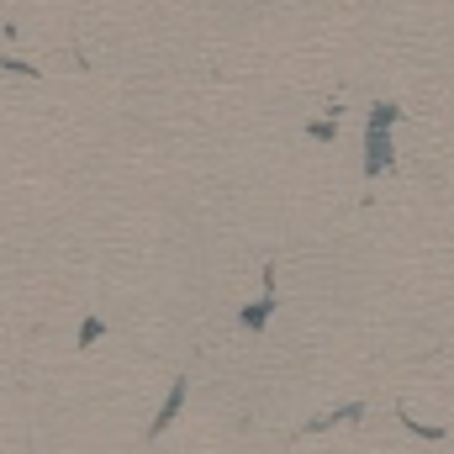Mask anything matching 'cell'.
Segmentation results:
<instances>
[{
  "instance_id": "cell-1",
  "label": "cell",
  "mask_w": 454,
  "mask_h": 454,
  "mask_svg": "<svg viewBox=\"0 0 454 454\" xmlns=\"http://www.w3.org/2000/svg\"><path fill=\"white\" fill-rule=\"evenodd\" d=\"M396 121V106H380V112L370 116V137H364V175H380V169H391V137H386V127Z\"/></svg>"
},
{
  "instance_id": "cell-2",
  "label": "cell",
  "mask_w": 454,
  "mask_h": 454,
  "mask_svg": "<svg viewBox=\"0 0 454 454\" xmlns=\"http://www.w3.org/2000/svg\"><path fill=\"white\" fill-rule=\"evenodd\" d=\"M270 317H275V270H264V296H259V301H248V307L238 312V323H243L248 333H259Z\"/></svg>"
},
{
  "instance_id": "cell-3",
  "label": "cell",
  "mask_w": 454,
  "mask_h": 454,
  "mask_svg": "<svg viewBox=\"0 0 454 454\" xmlns=\"http://www.w3.org/2000/svg\"><path fill=\"white\" fill-rule=\"evenodd\" d=\"M185 396H191V380H175V386H169V396H164V407H159V412H153V423H148V439H164V428L180 418Z\"/></svg>"
},
{
  "instance_id": "cell-4",
  "label": "cell",
  "mask_w": 454,
  "mask_h": 454,
  "mask_svg": "<svg viewBox=\"0 0 454 454\" xmlns=\"http://www.w3.org/2000/svg\"><path fill=\"white\" fill-rule=\"evenodd\" d=\"M359 418H364V402H348V407H339V412L312 418V423H307V434H323V428H339V423H359Z\"/></svg>"
},
{
  "instance_id": "cell-5",
  "label": "cell",
  "mask_w": 454,
  "mask_h": 454,
  "mask_svg": "<svg viewBox=\"0 0 454 454\" xmlns=\"http://www.w3.org/2000/svg\"><path fill=\"white\" fill-rule=\"evenodd\" d=\"M101 333H106V323H101V317H85V328H80V348H90Z\"/></svg>"
}]
</instances>
